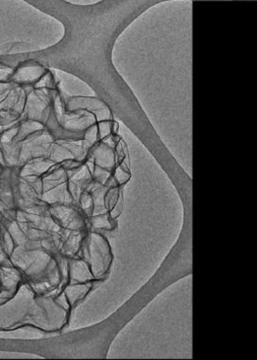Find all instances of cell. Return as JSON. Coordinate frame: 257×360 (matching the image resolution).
<instances>
[{
  "instance_id": "cell-1",
  "label": "cell",
  "mask_w": 257,
  "mask_h": 360,
  "mask_svg": "<svg viewBox=\"0 0 257 360\" xmlns=\"http://www.w3.org/2000/svg\"><path fill=\"white\" fill-rule=\"evenodd\" d=\"M79 258L88 264L94 278L99 281L106 278L114 257L107 238L97 231L89 229L82 240Z\"/></svg>"
},
{
  "instance_id": "cell-2",
  "label": "cell",
  "mask_w": 257,
  "mask_h": 360,
  "mask_svg": "<svg viewBox=\"0 0 257 360\" xmlns=\"http://www.w3.org/2000/svg\"><path fill=\"white\" fill-rule=\"evenodd\" d=\"M36 293L24 282L17 293L0 304V331H13L29 324Z\"/></svg>"
},
{
  "instance_id": "cell-3",
  "label": "cell",
  "mask_w": 257,
  "mask_h": 360,
  "mask_svg": "<svg viewBox=\"0 0 257 360\" xmlns=\"http://www.w3.org/2000/svg\"><path fill=\"white\" fill-rule=\"evenodd\" d=\"M56 257L44 250L15 247V251L9 257V261L22 272L25 282L30 283L44 274L56 261Z\"/></svg>"
},
{
  "instance_id": "cell-4",
  "label": "cell",
  "mask_w": 257,
  "mask_h": 360,
  "mask_svg": "<svg viewBox=\"0 0 257 360\" xmlns=\"http://www.w3.org/2000/svg\"><path fill=\"white\" fill-rule=\"evenodd\" d=\"M50 217L63 231H86L89 219L77 204H52L48 208Z\"/></svg>"
},
{
  "instance_id": "cell-5",
  "label": "cell",
  "mask_w": 257,
  "mask_h": 360,
  "mask_svg": "<svg viewBox=\"0 0 257 360\" xmlns=\"http://www.w3.org/2000/svg\"><path fill=\"white\" fill-rule=\"evenodd\" d=\"M54 141L52 135L43 130L30 135L23 141L20 148V166L34 158H49L50 148Z\"/></svg>"
},
{
  "instance_id": "cell-6",
  "label": "cell",
  "mask_w": 257,
  "mask_h": 360,
  "mask_svg": "<svg viewBox=\"0 0 257 360\" xmlns=\"http://www.w3.org/2000/svg\"><path fill=\"white\" fill-rule=\"evenodd\" d=\"M25 282L22 272L13 265H0V304L11 300Z\"/></svg>"
},
{
  "instance_id": "cell-7",
  "label": "cell",
  "mask_w": 257,
  "mask_h": 360,
  "mask_svg": "<svg viewBox=\"0 0 257 360\" xmlns=\"http://www.w3.org/2000/svg\"><path fill=\"white\" fill-rule=\"evenodd\" d=\"M66 174H68V191H70L71 198L73 199L75 203L79 205L80 195L82 192L86 191L91 183L93 182L91 171L84 162L77 169L66 171Z\"/></svg>"
},
{
  "instance_id": "cell-8",
  "label": "cell",
  "mask_w": 257,
  "mask_h": 360,
  "mask_svg": "<svg viewBox=\"0 0 257 360\" xmlns=\"http://www.w3.org/2000/svg\"><path fill=\"white\" fill-rule=\"evenodd\" d=\"M87 158H89L95 166L108 169L111 173H113L117 167L115 146L104 141L97 142L89 150Z\"/></svg>"
},
{
  "instance_id": "cell-9",
  "label": "cell",
  "mask_w": 257,
  "mask_h": 360,
  "mask_svg": "<svg viewBox=\"0 0 257 360\" xmlns=\"http://www.w3.org/2000/svg\"><path fill=\"white\" fill-rule=\"evenodd\" d=\"M89 281H96L88 264L79 257L68 259V284L84 283Z\"/></svg>"
},
{
  "instance_id": "cell-10",
  "label": "cell",
  "mask_w": 257,
  "mask_h": 360,
  "mask_svg": "<svg viewBox=\"0 0 257 360\" xmlns=\"http://www.w3.org/2000/svg\"><path fill=\"white\" fill-rule=\"evenodd\" d=\"M54 162L48 158H34V160H29L26 164L20 166V172H18V176L20 178H27V176H36V178H41L45 175L47 172L52 167L55 166Z\"/></svg>"
},
{
  "instance_id": "cell-11",
  "label": "cell",
  "mask_w": 257,
  "mask_h": 360,
  "mask_svg": "<svg viewBox=\"0 0 257 360\" xmlns=\"http://www.w3.org/2000/svg\"><path fill=\"white\" fill-rule=\"evenodd\" d=\"M88 231H68L65 238H64L59 255L68 259L77 258L80 248H82V240H84V236H86Z\"/></svg>"
},
{
  "instance_id": "cell-12",
  "label": "cell",
  "mask_w": 257,
  "mask_h": 360,
  "mask_svg": "<svg viewBox=\"0 0 257 360\" xmlns=\"http://www.w3.org/2000/svg\"><path fill=\"white\" fill-rule=\"evenodd\" d=\"M93 286L94 281L84 282V283H70L64 286L63 291L70 308H75L80 300L86 299Z\"/></svg>"
},
{
  "instance_id": "cell-13",
  "label": "cell",
  "mask_w": 257,
  "mask_h": 360,
  "mask_svg": "<svg viewBox=\"0 0 257 360\" xmlns=\"http://www.w3.org/2000/svg\"><path fill=\"white\" fill-rule=\"evenodd\" d=\"M89 226L93 231H97V229L113 231L116 229L117 224L115 219L110 217L109 213H103V214L93 215L89 217Z\"/></svg>"
},
{
  "instance_id": "cell-14",
  "label": "cell",
  "mask_w": 257,
  "mask_h": 360,
  "mask_svg": "<svg viewBox=\"0 0 257 360\" xmlns=\"http://www.w3.org/2000/svg\"><path fill=\"white\" fill-rule=\"evenodd\" d=\"M107 187L104 196V206L105 210L109 213L115 206L120 194L123 193V190H121V186L118 185L107 186Z\"/></svg>"
},
{
  "instance_id": "cell-15",
  "label": "cell",
  "mask_w": 257,
  "mask_h": 360,
  "mask_svg": "<svg viewBox=\"0 0 257 360\" xmlns=\"http://www.w3.org/2000/svg\"><path fill=\"white\" fill-rule=\"evenodd\" d=\"M0 240H1L2 250H4L6 256H11L15 249V240L11 237V233H8V229L4 228V224L0 222Z\"/></svg>"
},
{
  "instance_id": "cell-16",
  "label": "cell",
  "mask_w": 257,
  "mask_h": 360,
  "mask_svg": "<svg viewBox=\"0 0 257 360\" xmlns=\"http://www.w3.org/2000/svg\"><path fill=\"white\" fill-rule=\"evenodd\" d=\"M112 176H113L117 185L123 186L130 180L132 174L130 173V169H128V167H126L125 162H123L114 169Z\"/></svg>"
},
{
  "instance_id": "cell-17",
  "label": "cell",
  "mask_w": 257,
  "mask_h": 360,
  "mask_svg": "<svg viewBox=\"0 0 257 360\" xmlns=\"http://www.w3.org/2000/svg\"><path fill=\"white\" fill-rule=\"evenodd\" d=\"M112 125L113 124L108 122V121L99 124L98 132L100 141L112 134Z\"/></svg>"
},
{
  "instance_id": "cell-18",
  "label": "cell",
  "mask_w": 257,
  "mask_h": 360,
  "mask_svg": "<svg viewBox=\"0 0 257 360\" xmlns=\"http://www.w3.org/2000/svg\"><path fill=\"white\" fill-rule=\"evenodd\" d=\"M123 193L120 194V197H119L118 201H117V203L115 204V206H114L113 210L110 211L109 215L112 217L113 219H116L117 217H119V215L121 214V212H123Z\"/></svg>"
},
{
  "instance_id": "cell-19",
  "label": "cell",
  "mask_w": 257,
  "mask_h": 360,
  "mask_svg": "<svg viewBox=\"0 0 257 360\" xmlns=\"http://www.w3.org/2000/svg\"><path fill=\"white\" fill-rule=\"evenodd\" d=\"M0 264L1 265H13L8 257L4 254V250H2L1 240H0Z\"/></svg>"
}]
</instances>
